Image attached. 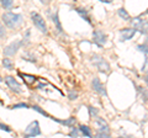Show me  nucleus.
<instances>
[{"mask_svg":"<svg viewBox=\"0 0 148 138\" xmlns=\"http://www.w3.org/2000/svg\"><path fill=\"white\" fill-rule=\"evenodd\" d=\"M99 1H101V3H106V4H110V3H112L114 0H99Z\"/></svg>","mask_w":148,"mask_h":138,"instance_id":"32","label":"nucleus"},{"mask_svg":"<svg viewBox=\"0 0 148 138\" xmlns=\"http://www.w3.org/2000/svg\"><path fill=\"white\" fill-rule=\"evenodd\" d=\"M52 20H53V22L56 24V27H57V30H58L59 32H62V25L59 22V19H58V12H54V15L52 16Z\"/></svg>","mask_w":148,"mask_h":138,"instance_id":"17","label":"nucleus"},{"mask_svg":"<svg viewBox=\"0 0 148 138\" xmlns=\"http://www.w3.org/2000/svg\"><path fill=\"white\" fill-rule=\"evenodd\" d=\"M0 129L6 131V132H11V129L9 128V126H6V125H4V123H0Z\"/></svg>","mask_w":148,"mask_h":138,"instance_id":"30","label":"nucleus"},{"mask_svg":"<svg viewBox=\"0 0 148 138\" xmlns=\"http://www.w3.org/2000/svg\"><path fill=\"white\" fill-rule=\"evenodd\" d=\"M117 14H118V16H120V18H121L122 20H126V21H128V20L131 19L130 14L126 11V9H123V7H121V9H118Z\"/></svg>","mask_w":148,"mask_h":138,"instance_id":"14","label":"nucleus"},{"mask_svg":"<svg viewBox=\"0 0 148 138\" xmlns=\"http://www.w3.org/2000/svg\"><path fill=\"white\" fill-rule=\"evenodd\" d=\"M131 25L132 27L136 28L138 32H141L142 35L148 36V21L147 20L141 19V16H137V18H133L131 20Z\"/></svg>","mask_w":148,"mask_h":138,"instance_id":"2","label":"nucleus"},{"mask_svg":"<svg viewBox=\"0 0 148 138\" xmlns=\"http://www.w3.org/2000/svg\"><path fill=\"white\" fill-rule=\"evenodd\" d=\"M40 1H41V3H42V4H43V5H48V4H49V3H51V0H40Z\"/></svg>","mask_w":148,"mask_h":138,"instance_id":"31","label":"nucleus"},{"mask_svg":"<svg viewBox=\"0 0 148 138\" xmlns=\"http://www.w3.org/2000/svg\"><path fill=\"white\" fill-rule=\"evenodd\" d=\"M91 86H93L94 91H96L98 94H100V95H102V96H106V95H108V93H106V90H105L104 85H102V84H101V81L99 80V78H94V79H93Z\"/></svg>","mask_w":148,"mask_h":138,"instance_id":"10","label":"nucleus"},{"mask_svg":"<svg viewBox=\"0 0 148 138\" xmlns=\"http://www.w3.org/2000/svg\"><path fill=\"white\" fill-rule=\"evenodd\" d=\"M79 129H80L81 135H84L85 137H91V131H90V128L88 126L81 125V126H79Z\"/></svg>","mask_w":148,"mask_h":138,"instance_id":"16","label":"nucleus"},{"mask_svg":"<svg viewBox=\"0 0 148 138\" xmlns=\"http://www.w3.org/2000/svg\"><path fill=\"white\" fill-rule=\"evenodd\" d=\"M5 83L14 93H21V86H20V84L16 81V79L14 77H10V75L5 77Z\"/></svg>","mask_w":148,"mask_h":138,"instance_id":"8","label":"nucleus"},{"mask_svg":"<svg viewBox=\"0 0 148 138\" xmlns=\"http://www.w3.org/2000/svg\"><path fill=\"white\" fill-rule=\"evenodd\" d=\"M22 59L28 61V62H32V63H35V62H36V58H35L34 56H32V54H28V53H24Z\"/></svg>","mask_w":148,"mask_h":138,"instance_id":"23","label":"nucleus"},{"mask_svg":"<svg viewBox=\"0 0 148 138\" xmlns=\"http://www.w3.org/2000/svg\"><path fill=\"white\" fill-rule=\"evenodd\" d=\"M3 22L5 24V26H7L9 28H16L19 27L20 25L22 24L24 19L22 15L20 14H14V12H4L3 16Z\"/></svg>","mask_w":148,"mask_h":138,"instance_id":"1","label":"nucleus"},{"mask_svg":"<svg viewBox=\"0 0 148 138\" xmlns=\"http://www.w3.org/2000/svg\"><path fill=\"white\" fill-rule=\"evenodd\" d=\"M137 90H138L139 95L142 96V100H143L145 102H147V101H148V93H147V90H146L143 86H137Z\"/></svg>","mask_w":148,"mask_h":138,"instance_id":"15","label":"nucleus"},{"mask_svg":"<svg viewBox=\"0 0 148 138\" xmlns=\"http://www.w3.org/2000/svg\"><path fill=\"white\" fill-rule=\"evenodd\" d=\"M21 44H22V41H15V42L10 43L7 47H5V49H4L5 56H15V53L19 51V48L21 47Z\"/></svg>","mask_w":148,"mask_h":138,"instance_id":"7","label":"nucleus"},{"mask_svg":"<svg viewBox=\"0 0 148 138\" xmlns=\"http://www.w3.org/2000/svg\"><path fill=\"white\" fill-rule=\"evenodd\" d=\"M5 35H6V33H5V28H4L3 25L0 24V38H4V37H5Z\"/></svg>","mask_w":148,"mask_h":138,"instance_id":"29","label":"nucleus"},{"mask_svg":"<svg viewBox=\"0 0 148 138\" xmlns=\"http://www.w3.org/2000/svg\"><path fill=\"white\" fill-rule=\"evenodd\" d=\"M96 125L99 127V131H104V132H110V128H109V125L108 122L101 118V117H96Z\"/></svg>","mask_w":148,"mask_h":138,"instance_id":"11","label":"nucleus"},{"mask_svg":"<svg viewBox=\"0 0 148 138\" xmlns=\"http://www.w3.org/2000/svg\"><path fill=\"white\" fill-rule=\"evenodd\" d=\"M0 81H1V77H0Z\"/></svg>","mask_w":148,"mask_h":138,"instance_id":"34","label":"nucleus"},{"mask_svg":"<svg viewBox=\"0 0 148 138\" xmlns=\"http://www.w3.org/2000/svg\"><path fill=\"white\" fill-rule=\"evenodd\" d=\"M3 65L5 67L6 69H9V70L14 69V64H12V62L9 59V58H4L3 59Z\"/></svg>","mask_w":148,"mask_h":138,"instance_id":"19","label":"nucleus"},{"mask_svg":"<svg viewBox=\"0 0 148 138\" xmlns=\"http://www.w3.org/2000/svg\"><path fill=\"white\" fill-rule=\"evenodd\" d=\"M137 30L136 28H122L120 30V36H121V41H130L133 38V36L136 35Z\"/></svg>","mask_w":148,"mask_h":138,"instance_id":"9","label":"nucleus"},{"mask_svg":"<svg viewBox=\"0 0 148 138\" xmlns=\"http://www.w3.org/2000/svg\"><path fill=\"white\" fill-rule=\"evenodd\" d=\"M31 20L32 22L35 24V26L38 28V30L42 33H47V26L46 22H44V19L37 12H31Z\"/></svg>","mask_w":148,"mask_h":138,"instance_id":"4","label":"nucleus"},{"mask_svg":"<svg viewBox=\"0 0 148 138\" xmlns=\"http://www.w3.org/2000/svg\"><path fill=\"white\" fill-rule=\"evenodd\" d=\"M69 99H71V100H75L77 98H78V94L75 93V91H69Z\"/></svg>","mask_w":148,"mask_h":138,"instance_id":"28","label":"nucleus"},{"mask_svg":"<svg viewBox=\"0 0 148 138\" xmlns=\"http://www.w3.org/2000/svg\"><path fill=\"white\" fill-rule=\"evenodd\" d=\"M41 135V129H40V123L38 121H34L28 125V127L25 129V137H36Z\"/></svg>","mask_w":148,"mask_h":138,"instance_id":"5","label":"nucleus"},{"mask_svg":"<svg viewBox=\"0 0 148 138\" xmlns=\"http://www.w3.org/2000/svg\"><path fill=\"white\" fill-rule=\"evenodd\" d=\"M32 108H34L35 111H37V112H40L41 115H43V116H46V117H49V118H51V116H49V115H48V114H47V112L44 111V110H42V108H41L40 106H37V105H34V106H32Z\"/></svg>","mask_w":148,"mask_h":138,"instance_id":"22","label":"nucleus"},{"mask_svg":"<svg viewBox=\"0 0 148 138\" xmlns=\"http://www.w3.org/2000/svg\"><path fill=\"white\" fill-rule=\"evenodd\" d=\"M59 123H62V125H64V126H68V127H72V128H73L74 123H75V118H74V117H69L68 120L61 121Z\"/></svg>","mask_w":148,"mask_h":138,"instance_id":"18","label":"nucleus"},{"mask_svg":"<svg viewBox=\"0 0 148 138\" xmlns=\"http://www.w3.org/2000/svg\"><path fill=\"white\" fill-rule=\"evenodd\" d=\"M75 11L78 12V14H79L81 18H83L84 20H86V21H88L89 24H91V20H90V18H89V15H88V11H86L85 9H81V7H77L75 9Z\"/></svg>","mask_w":148,"mask_h":138,"instance_id":"13","label":"nucleus"},{"mask_svg":"<svg viewBox=\"0 0 148 138\" xmlns=\"http://www.w3.org/2000/svg\"><path fill=\"white\" fill-rule=\"evenodd\" d=\"M88 110H89V114H90V116H91V117H96V115H98V110H96L95 107L89 106V107H88Z\"/></svg>","mask_w":148,"mask_h":138,"instance_id":"24","label":"nucleus"},{"mask_svg":"<svg viewBox=\"0 0 148 138\" xmlns=\"http://www.w3.org/2000/svg\"><path fill=\"white\" fill-rule=\"evenodd\" d=\"M142 72H145V73H148V54L146 56V59H145V64H143Z\"/></svg>","mask_w":148,"mask_h":138,"instance_id":"26","label":"nucleus"},{"mask_svg":"<svg viewBox=\"0 0 148 138\" xmlns=\"http://www.w3.org/2000/svg\"><path fill=\"white\" fill-rule=\"evenodd\" d=\"M145 81H146V84L148 85V75H146V77H145Z\"/></svg>","mask_w":148,"mask_h":138,"instance_id":"33","label":"nucleus"},{"mask_svg":"<svg viewBox=\"0 0 148 138\" xmlns=\"http://www.w3.org/2000/svg\"><path fill=\"white\" fill-rule=\"evenodd\" d=\"M12 1L14 0H0V3H1V6L4 9H10L12 6Z\"/></svg>","mask_w":148,"mask_h":138,"instance_id":"20","label":"nucleus"},{"mask_svg":"<svg viewBox=\"0 0 148 138\" xmlns=\"http://www.w3.org/2000/svg\"><path fill=\"white\" fill-rule=\"evenodd\" d=\"M93 40H94V42H95L99 47H104L105 43H106V35L102 31L100 30H95L93 32Z\"/></svg>","mask_w":148,"mask_h":138,"instance_id":"6","label":"nucleus"},{"mask_svg":"<svg viewBox=\"0 0 148 138\" xmlns=\"http://www.w3.org/2000/svg\"><path fill=\"white\" fill-rule=\"evenodd\" d=\"M27 104H15L11 108H27Z\"/></svg>","mask_w":148,"mask_h":138,"instance_id":"27","label":"nucleus"},{"mask_svg":"<svg viewBox=\"0 0 148 138\" xmlns=\"http://www.w3.org/2000/svg\"><path fill=\"white\" fill-rule=\"evenodd\" d=\"M137 49H138L139 52H143V53L146 54V56L148 54V44H147V43H143V44H138V46H137Z\"/></svg>","mask_w":148,"mask_h":138,"instance_id":"21","label":"nucleus"},{"mask_svg":"<svg viewBox=\"0 0 148 138\" xmlns=\"http://www.w3.org/2000/svg\"><path fill=\"white\" fill-rule=\"evenodd\" d=\"M91 63L99 69V72H101V73H109L110 72V64L102 57L98 56V54H94L91 57Z\"/></svg>","mask_w":148,"mask_h":138,"instance_id":"3","label":"nucleus"},{"mask_svg":"<svg viewBox=\"0 0 148 138\" xmlns=\"http://www.w3.org/2000/svg\"><path fill=\"white\" fill-rule=\"evenodd\" d=\"M80 129H77V128H73L72 129V131H71V133H69V136H71V137H78V136H79L80 135Z\"/></svg>","mask_w":148,"mask_h":138,"instance_id":"25","label":"nucleus"},{"mask_svg":"<svg viewBox=\"0 0 148 138\" xmlns=\"http://www.w3.org/2000/svg\"><path fill=\"white\" fill-rule=\"evenodd\" d=\"M20 77H22L24 81L26 83V84H28V85L35 84V81L37 80L36 77H34V75H28V74H21V73H20Z\"/></svg>","mask_w":148,"mask_h":138,"instance_id":"12","label":"nucleus"}]
</instances>
